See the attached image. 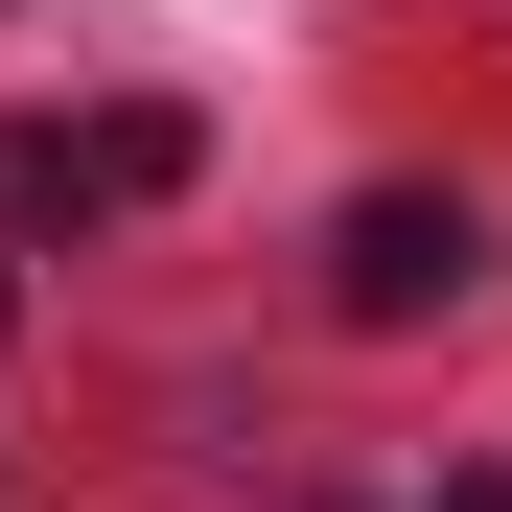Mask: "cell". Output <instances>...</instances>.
I'll return each mask as SVG.
<instances>
[{"mask_svg": "<svg viewBox=\"0 0 512 512\" xmlns=\"http://www.w3.org/2000/svg\"><path fill=\"white\" fill-rule=\"evenodd\" d=\"M443 512H512V466H466V489H443Z\"/></svg>", "mask_w": 512, "mask_h": 512, "instance_id": "3", "label": "cell"}, {"mask_svg": "<svg viewBox=\"0 0 512 512\" xmlns=\"http://www.w3.org/2000/svg\"><path fill=\"white\" fill-rule=\"evenodd\" d=\"M163 187H187V117H163V94H94V117H24V140H0V210H47V233H117Z\"/></svg>", "mask_w": 512, "mask_h": 512, "instance_id": "1", "label": "cell"}, {"mask_svg": "<svg viewBox=\"0 0 512 512\" xmlns=\"http://www.w3.org/2000/svg\"><path fill=\"white\" fill-rule=\"evenodd\" d=\"M0 303H24V280H0Z\"/></svg>", "mask_w": 512, "mask_h": 512, "instance_id": "4", "label": "cell"}, {"mask_svg": "<svg viewBox=\"0 0 512 512\" xmlns=\"http://www.w3.org/2000/svg\"><path fill=\"white\" fill-rule=\"evenodd\" d=\"M489 280V233H466V187H373L350 233H326V303H350V326H443Z\"/></svg>", "mask_w": 512, "mask_h": 512, "instance_id": "2", "label": "cell"}]
</instances>
